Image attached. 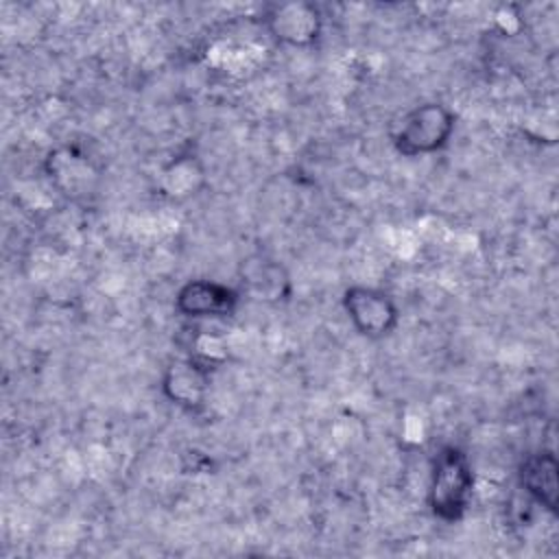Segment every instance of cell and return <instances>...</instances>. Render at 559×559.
<instances>
[{"instance_id":"6da1fadb","label":"cell","mask_w":559,"mask_h":559,"mask_svg":"<svg viewBox=\"0 0 559 559\" xmlns=\"http://www.w3.org/2000/svg\"><path fill=\"white\" fill-rule=\"evenodd\" d=\"M476 493V469L472 456L459 443H443L430 459L426 507L443 524H459Z\"/></svg>"},{"instance_id":"7a4b0ae2","label":"cell","mask_w":559,"mask_h":559,"mask_svg":"<svg viewBox=\"0 0 559 559\" xmlns=\"http://www.w3.org/2000/svg\"><path fill=\"white\" fill-rule=\"evenodd\" d=\"M456 131V114L439 100L406 109L391 129V146L402 157H428L443 151Z\"/></svg>"},{"instance_id":"3957f363","label":"cell","mask_w":559,"mask_h":559,"mask_svg":"<svg viewBox=\"0 0 559 559\" xmlns=\"http://www.w3.org/2000/svg\"><path fill=\"white\" fill-rule=\"evenodd\" d=\"M341 308L354 328L367 341L391 336L400 325V306L391 293L378 286L352 284L341 295Z\"/></svg>"},{"instance_id":"277c9868","label":"cell","mask_w":559,"mask_h":559,"mask_svg":"<svg viewBox=\"0 0 559 559\" xmlns=\"http://www.w3.org/2000/svg\"><path fill=\"white\" fill-rule=\"evenodd\" d=\"M242 304L236 284L214 277L186 280L175 293V310L188 321H225L231 319Z\"/></svg>"},{"instance_id":"5b68a950","label":"cell","mask_w":559,"mask_h":559,"mask_svg":"<svg viewBox=\"0 0 559 559\" xmlns=\"http://www.w3.org/2000/svg\"><path fill=\"white\" fill-rule=\"evenodd\" d=\"M262 24L273 41L286 48H314L323 37V13L314 2L288 0L269 4Z\"/></svg>"},{"instance_id":"8992f818","label":"cell","mask_w":559,"mask_h":559,"mask_svg":"<svg viewBox=\"0 0 559 559\" xmlns=\"http://www.w3.org/2000/svg\"><path fill=\"white\" fill-rule=\"evenodd\" d=\"M236 286L242 299L264 306H282L290 301L295 293L290 271L277 258L262 251L240 258L236 269Z\"/></svg>"},{"instance_id":"52a82bcc","label":"cell","mask_w":559,"mask_h":559,"mask_svg":"<svg viewBox=\"0 0 559 559\" xmlns=\"http://www.w3.org/2000/svg\"><path fill=\"white\" fill-rule=\"evenodd\" d=\"M44 173L61 197L83 201L92 197L100 181V170L94 159L74 144H59L44 157Z\"/></svg>"},{"instance_id":"ba28073f","label":"cell","mask_w":559,"mask_h":559,"mask_svg":"<svg viewBox=\"0 0 559 559\" xmlns=\"http://www.w3.org/2000/svg\"><path fill=\"white\" fill-rule=\"evenodd\" d=\"M214 371L181 354L173 358L159 378V391L168 404L188 415H199L205 411L212 391Z\"/></svg>"},{"instance_id":"9c48e42d","label":"cell","mask_w":559,"mask_h":559,"mask_svg":"<svg viewBox=\"0 0 559 559\" xmlns=\"http://www.w3.org/2000/svg\"><path fill=\"white\" fill-rule=\"evenodd\" d=\"M518 487L535 507L557 513L559 507V461L552 450L539 448L522 456L518 463Z\"/></svg>"},{"instance_id":"30bf717a","label":"cell","mask_w":559,"mask_h":559,"mask_svg":"<svg viewBox=\"0 0 559 559\" xmlns=\"http://www.w3.org/2000/svg\"><path fill=\"white\" fill-rule=\"evenodd\" d=\"M207 183V173L201 157L192 151L175 153L157 175V190L170 201L194 199Z\"/></svg>"},{"instance_id":"8fae6325","label":"cell","mask_w":559,"mask_h":559,"mask_svg":"<svg viewBox=\"0 0 559 559\" xmlns=\"http://www.w3.org/2000/svg\"><path fill=\"white\" fill-rule=\"evenodd\" d=\"M186 354L216 373L229 360V345L223 334H218L214 330L197 328L188 341Z\"/></svg>"}]
</instances>
